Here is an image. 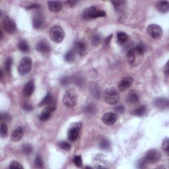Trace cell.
<instances>
[{"label":"cell","instance_id":"obj_39","mask_svg":"<svg viewBox=\"0 0 169 169\" xmlns=\"http://www.w3.org/2000/svg\"><path fill=\"white\" fill-rule=\"evenodd\" d=\"M84 112L88 114H91L95 112V108L93 105H87L84 109Z\"/></svg>","mask_w":169,"mask_h":169},{"label":"cell","instance_id":"obj_22","mask_svg":"<svg viewBox=\"0 0 169 169\" xmlns=\"http://www.w3.org/2000/svg\"><path fill=\"white\" fill-rule=\"evenodd\" d=\"M44 22V17L43 15H42L40 13H37L36 15H34L33 19V27L34 29L40 28L43 24Z\"/></svg>","mask_w":169,"mask_h":169},{"label":"cell","instance_id":"obj_18","mask_svg":"<svg viewBox=\"0 0 169 169\" xmlns=\"http://www.w3.org/2000/svg\"><path fill=\"white\" fill-rule=\"evenodd\" d=\"M24 131L22 127L19 126L17 128H15L11 134V140L13 141H20L22 137H23Z\"/></svg>","mask_w":169,"mask_h":169},{"label":"cell","instance_id":"obj_12","mask_svg":"<svg viewBox=\"0 0 169 169\" xmlns=\"http://www.w3.org/2000/svg\"><path fill=\"white\" fill-rule=\"evenodd\" d=\"M93 163L97 168H106L109 167V161L106 157L101 154L95 156L93 159Z\"/></svg>","mask_w":169,"mask_h":169},{"label":"cell","instance_id":"obj_7","mask_svg":"<svg viewBox=\"0 0 169 169\" xmlns=\"http://www.w3.org/2000/svg\"><path fill=\"white\" fill-rule=\"evenodd\" d=\"M56 101L54 99H53L46 106L45 109L42 111V113L40 114L39 116L40 120L42 122L48 120V119L50 118L52 112L56 109Z\"/></svg>","mask_w":169,"mask_h":169},{"label":"cell","instance_id":"obj_28","mask_svg":"<svg viewBox=\"0 0 169 169\" xmlns=\"http://www.w3.org/2000/svg\"><path fill=\"white\" fill-rule=\"evenodd\" d=\"M100 148L102 150L107 151L110 149V143L109 140L106 138H102L101 141H100Z\"/></svg>","mask_w":169,"mask_h":169},{"label":"cell","instance_id":"obj_15","mask_svg":"<svg viewBox=\"0 0 169 169\" xmlns=\"http://www.w3.org/2000/svg\"><path fill=\"white\" fill-rule=\"evenodd\" d=\"M74 50L75 53H78L80 56H83L87 50L86 44L82 40H78L74 42Z\"/></svg>","mask_w":169,"mask_h":169},{"label":"cell","instance_id":"obj_10","mask_svg":"<svg viewBox=\"0 0 169 169\" xmlns=\"http://www.w3.org/2000/svg\"><path fill=\"white\" fill-rule=\"evenodd\" d=\"M3 26L5 31L8 34H13L17 30V26L15 21L8 16H5L3 19Z\"/></svg>","mask_w":169,"mask_h":169},{"label":"cell","instance_id":"obj_44","mask_svg":"<svg viewBox=\"0 0 169 169\" xmlns=\"http://www.w3.org/2000/svg\"><path fill=\"white\" fill-rule=\"evenodd\" d=\"M61 84H62V85L65 86V85H67V84L70 83V79H69L67 77H64V78H62L61 79Z\"/></svg>","mask_w":169,"mask_h":169},{"label":"cell","instance_id":"obj_25","mask_svg":"<svg viewBox=\"0 0 169 169\" xmlns=\"http://www.w3.org/2000/svg\"><path fill=\"white\" fill-rule=\"evenodd\" d=\"M18 48L19 49V50L21 51L22 52H24V53L29 52L30 50V47H29V44L27 43V42L24 40H21L19 42Z\"/></svg>","mask_w":169,"mask_h":169},{"label":"cell","instance_id":"obj_20","mask_svg":"<svg viewBox=\"0 0 169 169\" xmlns=\"http://www.w3.org/2000/svg\"><path fill=\"white\" fill-rule=\"evenodd\" d=\"M34 91V83L33 81H29L28 83H26L25 86L23 88L22 93L25 97H30L33 95Z\"/></svg>","mask_w":169,"mask_h":169},{"label":"cell","instance_id":"obj_30","mask_svg":"<svg viewBox=\"0 0 169 169\" xmlns=\"http://www.w3.org/2000/svg\"><path fill=\"white\" fill-rule=\"evenodd\" d=\"M146 111H147V109L145 106H141L140 107H138L136 109L134 110V114L136 116H142L146 113Z\"/></svg>","mask_w":169,"mask_h":169},{"label":"cell","instance_id":"obj_14","mask_svg":"<svg viewBox=\"0 0 169 169\" xmlns=\"http://www.w3.org/2000/svg\"><path fill=\"white\" fill-rule=\"evenodd\" d=\"M35 48L38 52L42 53H47L51 50V46L46 40H41L38 42Z\"/></svg>","mask_w":169,"mask_h":169},{"label":"cell","instance_id":"obj_29","mask_svg":"<svg viewBox=\"0 0 169 169\" xmlns=\"http://www.w3.org/2000/svg\"><path fill=\"white\" fill-rule=\"evenodd\" d=\"M53 99V98L52 97V94L50 93H48L47 95H46V97L44 98V99L42 100V101L39 104V106H46L48 105V104Z\"/></svg>","mask_w":169,"mask_h":169},{"label":"cell","instance_id":"obj_37","mask_svg":"<svg viewBox=\"0 0 169 169\" xmlns=\"http://www.w3.org/2000/svg\"><path fill=\"white\" fill-rule=\"evenodd\" d=\"M162 149H163V151L166 153L167 155H168L169 153V140L168 138L166 137L164 140L163 144H162Z\"/></svg>","mask_w":169,"mask_h":169},{"label":"cell","instance_id":"obj_45","mask_svg":"<svg viewBox=\"0 0 169 169\" xmlns=\"http://www.w3.org/2000/svg\"><path fill=\"white\" fill-rule=\"evenodd\" d=\"M23 109L26 111H31L33 108L31 105H30L29 103H25L23 105Z\"/></svg>","mask_w":169,"mask_h":169},{"label":"cell","instance_id":"obj_38","mask_svg":"<svg viewBox=\"0 0 169 169\" xmlns=\"http://www.w3.org/2000/svg\"><path fill=\"white\" fill-rule=\"evenodd\" d=\"M9 168H20V169H23L24 167L22 166V164L18 162V161L13 160L12 162H11L9 164Z\"/></svg>","mask_w":169,"mask_h":169},{"label":"cell","instance_id":"obj_9","mask_svg":"<svg viewBox=\"0 0 169 169\" xmlns=\"http://www.w3.org/2000/svg\"><path fill=\"white\" fill-rule=\"evenodd\" d=\"M147 31L149 35L155 39H159L163 36V29L158 25L152 24L149 25Z\"/></svg>","mask_w":169,"mask_h":169},{"label":"cell","instance_id":"obj_19","mask_svg":"<svg viewBox=\"0 0 169 169\" xmlns=\"http://www.w3.org/2000/svg\"><path fill=\"white\" fill-rule=\"evenodd\" d=\"M49 10L51 12H58L62 8V3L60 1H50L48 2Z\"/></svg>","mask_w":169,"mask_h":169},{"label":"cell","instance_id":"obj_3","mask_svg":"<svg viewBox=\"0 0 169 169\" xmlns=\"http://www.w3.org/2000/svg\"><path fill=\"white\" fill-rule=\"evenodd\" d=\"M63 102L67 108H73L78 102V93L75 89H71L66 92L63 97Z\"/></svg>","mask_w":169,"mask_h":169},{"label":"cell","instance_id":"obj_46","mask_svg":"<svg viewBox=\"0 0 169 169\" xmlns=\"http://www.w3.org/2000/svg\"><path fill=\"white\" fill-rule=\"evenodd\" d=\"M39 7H40V5L38 4H33V5H30L26 7V9L30 10V9H36V8H38Z\"/></svg>","mask_w":169,"mask_h":169},{"label":"cell","instance_id":"obj_6","mask_svg":"<svg viewBox=\"0 0 169 169\" xmlns=\"http://www.w3.org/2000/svg\"><path fill=\"white\" fill-rule=\"evenodd\" d=\"M33 61L29 57H24L21 61L18 66V71L21 75L28 74L32 69Z\"/></svg>","mask_w":169,"mask_h":169},{"label":"cell","instance_id":"obj_16","mask_svg":"<svg viewBox=\"0 0 169 169\" xmlns=\"http://www.w3.org/2000/svg\"><path fill=\"white\" fill-rule=\"evenodd\" d=\"M133 83V79L132 78H125L122 79L120 82L118 83V89L120 91H125L132 85Z\"/></svg>","mask_w":169,"mask_h":169},{"label":"cell","instance_id":"obj_1","mask_svg":"<svg viewBox=\"0 0 169 169\" xmlns=\"http://www.w3.org/2000/svg\"><path fill=\"white\" fill-rule=\"evenodd\" d=\"M144 52L145 47L143 44H139L130 49L127 53V60L130 66H136L139 64L141 61Z\"/></svg>","mask_w":169,"mask_h":169},{"label":"cell","instance_id":"obj_13","mask_svg":"<svg viewBox=\"0 0 169 169\" xmlns=\"http://www.w3.org/2000/svg\"><path fill=\"white\" fill-rule=\"evenodd\" d=\"M118 116L116 113L107 112L103 115L102 117V121L106 125L112 126L117 121Z\"/></svg>","mask_w":169,"mask_h":169},{"label":"cell","instance_id":"obj_41","mask_svg":"<svg viewBox=\"0 0 169 169\" xmlns=\"http://www.w3.org/2000/svg\"><path fill=\"white\" fill-rule=\"evenodd\" d=\"M100 41H101V36L98 34H95L93 37V39H92V44L94 46H97Z\"/></svg>","mask_w":169,"mask_h":169},{"label":"cell","instance_id":"obj_48","mask_svg":"<svg viewBox=\"0 0 169 169\" xmlns=\"http://www.w3.org/2000/svg\"><path fill=\"white\" fill-rule=\"evenodd\" d=\"M164 71L165 75H166L167 76H168V61L167 63L166 66H165V67H164Z\"/></svg>","mask_w":169,"mask_h":169},{"label":"cell","instance_id":"obj_24","mask_svg":"<svg viewBox=\"0 0 169 169\" xmlns=\"http://www.w3.org/2000/svg\"><path fill=\"white\" fill-rule=\"evenodd\" d=\"M139 95L135 91H132L128 94V97L126 98V101L130 104H135L139 101Z\"/></svg>","mask_w":169,"mask_h":169},{"label":"cell","instance_id":"obj_11","mask_svg":"<svg viewBox=\"0 0 169 169\" xmlns=\"http://www.w3.org/2000/svg\"><path fill=\"white\" fill-rule=\"evenodd\" d=\"M161 159V154L159 151L157 149H150L147 152L145 159L148 163H157Z\"/></svg>","mask_w":169,"mask_h":169},{"label":"cell","instance_id":"obj_27","mask_svg":"<svg viewBox=\"0 0 169 169\" xmlns=\"http://www.w3.org/2000/svg\"><path fill=\"white\" fill-rule=\"evenodd\" d=\"M129 36L124 32H118L117 33V39L119 44H123L128 41Z\"/></svg>","mask_w":169,"mask_h":169},{"label":"cell","instance_id":"obj_2","mask_svg":"<svg viewBox=\"0 0 169 169\" xmlns=\"http://www.w3.org/2000/svg\"><path fill=\"white\" fill-rule=\"evenodd\" d=\"M106 16V13L104 10L98 9L95 6H91L90 7L84 9L81 14V17L84 20H90V19H97L98 17H105Z\"/></svg>","mask_w":169,"mask_h":169},{"label":"cell","instance_id":"obj_8","mask_svg":"<svg viewBox=\"0 0 169 169\" xmlns=\"http://www.w3.org/2000/svg\"><path fill=\"white\" fill-rule=\"evenodd\" d=\"M81 127L82 124L81 122H76L75 124H73L68 130V140L70 141H75L78 139L79 135V132L81 129Z\"/></svg>","mask_w":169,"mask_h":169},{"label":"cell","instance_id":"obj_50","mask_svg":"<svg viewBox=\"0 0 169 169\" xmlns=\"http://www.w3.org/2000/svg\"><path fill=\"white\" fill-rule=\"evenodd\" d=\"M2 77H3V71H2V70H1V77H0V79H2Z\"/></svg>","mask_w":169,"mask_h":169},{"label":"cell","instance_id":"obj_34","mask_svg":"<svg viewBox=\"0 0 169 169\" xmlns=\"http://www.w3.org/2000/svg\"><path fill=\"white\" fill-rule=\"evenodd\" d=\"M34 164L37 168H42L44 165V162L43 160H42V157L40 155H36L35 160H34Z\"/></svg>","mask_w":169,"mask_h":169},{"label":"cell","instance_id":"obj_32","mask_svg":"<svg viewBox=\"0 0 169 169\" xmlns=\"http://www.w3.org/2000/svg\"><path fill=\"white\" fill-rule=\"evenodd\" d=\"M12 64H13V60L11 57H8L5 61L4 67L5 69V71L10 74L11 71V67H12Z\"/></svg>","mask_w":169,"mask_h":169},{"label":"cell","instance_id":"obj_21","mask_svg":"<svg viewBox=\"0 0 169 169\" xmlns=\"http://www.w3.org/2000/svg\"><path fill=\"white\" fill-rule=\"evenodd\" d=\"M116 12L122 13L126 8L127 3L125 1H114L112 2Z\"/></svg>","mask_w":169,"mask_h":169},{"label":"cell","instance_id":"obj_4","mask_svg":"<svg viewBox=\"0 0 169 169\" xmlns=\"http://www.w3.org/2000/svg\"><path fill=\"white\" fill-rule=\"evenodd\" d=\"M105 102L110 105H114L117 104L120 99V95L118 91L114 88H110L106 89L104 93Z\"/></svg>","mask_w":169,"mask_h":169},{"label":"cell","instance_id":"obj_49","mask_svg":"<svg viewBox=\"0 0 169 169\" xmlns=\"http://www.w3.org/2000/svg\"><path fill=\"white\" fill-rule=\"evenodd\" d=\"M112 34H111V35L109 36L108 37L106 38V39H105V44H107V45L109 44L110 42V40L112 39Z\"/></svg>","mask_w":169,"mask_h":169},{"label":"cell","instance_id":"obj_31","mask_svg":"<svg viewBox=\"0 0 169 169\" xmlns=\"http://www.w3.org/2000/svg\"><path fill=\"white\" fill-rule=\"evenodd\" d=\"M0 134L1 137L4 138L8 135V128L5 122H2L1 124V129H0Z\"/></svg>","mask_w":169,"mask_h":169},{"label":"cell","instance_id":"obj_17","mask_svg":"<svg viewBox=\"0 0 169 169\" xmlns=\"http://www.w3.org/2000/svg\"><path fill=\"white\" fill-rule=\"evenodd\" d=\"M153 104H154L156 108L160 110L167 109L169 106L168 100L165 98H157L155 99Z\"/></svg>","mask_w":169,"mask_h":169},{"label":"cell","instance_id":"obj_23","mask_svg":"<svg viewBox=\"0 0 169 169\" xmlns=\"http://www.w3.org/2000/svg\"><path fill=\"white\" fill-rule=\"evenodd\" d=\"M156 7L157 9L158 10L159 12L162 13H166L169 10V3L167 1L160 2L157 3Z\"/></svg>","mask_w":169,"mask_h":169},{"label":"cell","instance_id":"obj_36","mask_svg":"<svg viewBox=\"0 0 169 169\" xmlns=\"http://www.w3.org/2000/svg\"><path fill=\"white\" fill-rule=\"evenodd\" d=\"M74 163L76 167H81L83 166V160L82 157L80 155H76L74 158Z\"/></svg>","mask_w":169,"mask_h":169},{"label":"cell","instance_id":"obj_35","mask_svg":"<svg viewBox=\"0 0 169 169\" xmlns=\"http://www.w3.org/2000/svg\"><path fill=\"white\" fill-rule=\"evenodd\" d=\"M33 151V147L31 145L25 144L22 146V151L25 155H30Z\"/></svg>","mask_w":169,"mask_h":169},{"label":"cell","instance_id":"obj_42","mask_svg":"<svg viewBox=\"0 0 169 169\" xmlns=\"http://www.w3.org/2000/svg\"><path fill=\"white\" fill-rule=\"evenodd\" d=\"M1 119L3 122H7L10 120V116L7 113H2Z\"/></svg>","mask_w":169,"mask_h":169},{"label":"cell","instance_id":"obj_47","mask_svg":"<svg viewBox=\"0 0 169 169\" xmlns=\"http://www.w3.org/2000/svg\"><path fill=\"white\" fill-rule=\"evenodd\" d=\"M66 3H67V4L70 7H74L76 5L77 2H75V1H67Z\"/></svg>","mask_w":169,"mask_h":169},{"label":"cell","instance_id":"obj_5","mask_svg":"<svg viewBox=\"0 0 169 169\" xmlns=\"http://www.w3.org/2000/svg\"><path fill=\"white\" fill-rule=\"evenodd\" d=\"M50 37L56 43H60L63 41L65 37L64 29L58 25L53 26L50 30Z\"/></svg>","mask_w":169,"mask_h":169},{"label":"cell","instance_id":"obj_40","mask_svg":"<svg viewBox=\"0 0 169 169\" xmlns=\"http://www.w3.org/2000/svg\"><path fill=\"white\" fill-rule=\"evenodd\" d=\"M147 164H148L147 163V160L145 159H142L141 160H140L139 161H138V163H137V167L138 168H143L146 167V165H147Z\"/></svg>","mask_w":169,"mask_h":169},{"label":"cell","instance_id":"obj_43","mask_svg":"<svg viewBox=\"0 0 169 169\" xmlns=\"http://www.w3.org/2000/svg\"><path fill=\"white\" fill-rule=\"evenodd\" d=\"M114 110L116 111V112H118V113H123L124 112V107L122 105H119V106H117L115 107V108L114 109Z\"/></svg>","mask_w":169,"mask_h":169},{"label":"cell","instance_id":"obj_26","mask_svg":"<svg viewBox=\"0 0 169 169\" xmlns=\"http://www.w3.org/2000/svg\"><path fill=\"white\" fill-rule=\"evenodd\" d=\"M76 57V53L74 50H70L68 51L66 55H65V60H66L68 63H73L75 60Z\"/></svg>","mask_w":169,"mask_h":169},{"label":"cell","instance_id":"obj_33","mask_svg":"<svg viewBox=\"0 0 169 169\" xmlns=\"http://www.w3.org/2000/svg\"><path fill=\"white\" fill-rule=\"evenodd\" d=\"M58 145L61 149H63V150L66 151H70L71 148V145L66 141H60L58 143Z\"/></svg>","mask_w":169,"mask_h":169}]
</instances>
